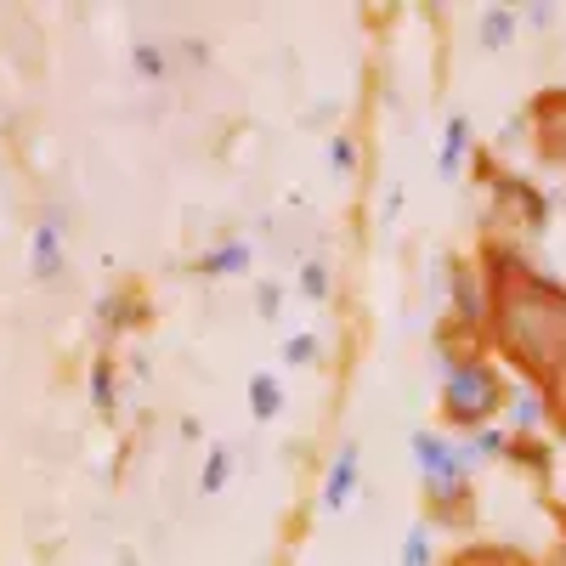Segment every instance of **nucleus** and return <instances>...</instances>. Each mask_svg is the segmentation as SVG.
<instances>
[{
  "instance_id": "nucleus-1",
  "label": "nucleus",
  "mask_w": 566,
  "mask_h": 566,
  "mask_svg": "<svg viewBox=\"0 0 566 566\" xmlns=\"http://www.w3.org/2000/svg\"><path fill=\"white\" fill-rule=\"evenodd\" d=\"M504 402V380L488 357H448V380H442V419L459 431H482Z\"/></svg>"
},
{
  "instance_id": "nucleus-2",
  "label": "nucleus",
  "mask_w": 566,
  "mask_h": 566,
  "mask_svg": "<svg viewBox=\"0 0 566 566\" xmlns=\"http://www.w3.org/2000/svg\"><path fill=\"white\" fill-rule=\"evenodd\" d=\"M408 448H413V459H419L424 504H431L437 515H453V510L470 499V464H464L459 442H442L437 431H413Z\"/></svg>"
},
{
  "instance_id": "nucleus-3",
  "label": "nucleus",
  "mask_w": 566,
  "mask_h": 566,
  "mask_svg": "<svg viewBox=\"0 0 566 566\" xmlns=\"http://www.w3.org/2000/svg\"><path fill=\"white\" fill-rule=\"evenodd\" d=\"M504 352H515L527 368H549L560 357V323H555V301L549 295H522L504 312Z\"/></svg>"
},
{
  "instance_id": "nucleus-4",
  "label": "nucleus",
  "mask_w": 566,
  "mask_h": 566,
  "mask_svg": "<svg viewBox=\"0 0 566 566\" xmlns=\"http://www.w3.org/2000/svg\"><path fill=\"white\" fill-rule=\"evenodd\" d=\"M357 482H363V448H357V442H340L335 464H328V476H323V510H328V515L346 510L352 493H357Z\"/></svg>"
},
{
  "instance_id": "nucleus-5",
  "label": "nucleus",
  "mask_w": 566,
  "mask_h": 566,
  "mask_svg": "<svg viewBox=\"0 0 566 566\" xmlns=\"http://www.w3.org/2000/svg\"><path fill=\"white\" fill-rule=\"evenodd\" d=\"M29 272H34L40 283L63 272V232H57V221H40V227H34V244H29Z\"/></svg>"
},
{
  "instance_id": "nucleus-6",
  "label": "nucleus",
  "mask_w": 566,
  "mask_h": 566,
  "mask_svg": "<svg viewBox=\"0 0 566 566\" xmlns=\"http://www.w3.org/2000/svg\"><path fill=\"white\" fill-rule=\"evenodd\" d=\"M453 317H459L464 328H476V323L488 317V290L476 283V272H470V266L453 272Z\"/></svg>"
},
{
  "instance_id": "nucleus-7",
  "label": "nucleus",
  "mask_w": 566,
  "mask_h": 566,
  "mask_svg": "<svg viewBox=\"0 0 566 566\" xmlns=\"http://www.w3.org/2000/svg\"><path fill=\"white\" fill-rule=\"evenodd\" d=\"M250 261H255V250H250L244 239H227V244H216L210 255H199V272H205V277H239V272H250Z\"/></svg>"
},
{
  "instance_id": "nucleus-8",
  "label": "nucleus",
  "mask_w": 566,
  "mask_h": 566,
  "mask_svg": "<svg viewBox=\"0 0 566 566\" xmlns=\"http://www.w3.org/2000/svg\"><path fill=\"white\" fill-rule=\"evenodd\" d=\"M464 154H470V119H464V114H453V119H448V130H442V159H437L442 181H459Z\"/></svg>"
},
{
  "instance_id": "nucleus-9",
  "label": "nucleus",
  "mask_w": 566,
  "mask_h": 566,
  "mask_svg": "<svg viewBox=\"0 0 566 566\" xmlns=\"http://www.w3.org/2000/svg\"><path fill=\"white\" fill-rule=\"evenodd\" d=\"M538 130H544V154H549V165H566V97L538 103Z\"/></svg>"
},
{
  "instance_id": "nucleus-10",
  "label": "nucleus",
  "mask_w": 566,
  "mask_h": 566,
  "mask_svg": "<svg viewBox=\"0 0 566 566\" xmlns=\"http://www.w3.org/2000/svg\"><path fill=\"white\" fill-rule=\"evenodd\" d=\"M91 408H97L103 419L119 413V368H114V357L91 363Z\"/></svg>"
},
{
  "instance_id": "nucleus-11",
  "label": "nucleus",
  "mask_w": 566,
  "mask_h": 566,
  "mask_svg": "<svg viewBox=\"0 0 566 566\" xmlns=\"http://www.w3.org/2000/svg\"><path fill=\"white\" fill-rule=\"evenodd\" d=\"M250 413H255L261 424L283 413V386L272 380V374H255V380H250Z\"/></svg>"
},
{
  "instance_id": "nucleus-12",
  "label": "nucleus",
  "mask_w": 566,
  "mask_h": 566,
  "mask_svg": "<svg viewBox=\"0 0 566 566\" xmlns=\"http://www.w3.org/2000/svg\"><path fill=\"white\" fill-rule=\"evenodd\" d=\"M97 317H103V328H108V335H125V328L136 323V301H130V290L108 295V301L97 306Z\"/></svg>"
},
{
  "instance_id": "nucleus-13",
  "label": "nucleus",
  "mask_w": 566,
  "mask_h": 566,
  "mask_svg": "<svg viewBox=\"0 0 566 566\" xmlns=\"http://www.w3.org/2000/svg\"><path fill=\"white\" fill-rule=\"evenodd\" d=\"M510 40H515V12L510 7H493L482 18V45H493V52H499V45H510Z\"/></svg>"
},
{
  "instance_id": "nucleus-14",
  "label": "nucleus",
  "mask_w": 566,
  "mask_h": 566,
  "mask_svg": "<svg viewBox=\"0 0 566 566\" xmlns=\"http://www.w3.org/2000/svg\"><path fill=\"white\" fill-rule=\"evenodd\" d=\"M402 566H431V522H413L402 538Z\"/></svg>"
},
{
  "instance_id": "nucleus-15",
  "label": "nucleus",
  "mask_w": 566,
  "mask_h": 566,
  "mask_svg": "<svg viewBox=\"0 0 566 566\" xmlns=\"http://www.w3.org/2000/svg\"><path fill=\"white\" fill-rule=\"evenodd\" d=\"M227 476H232V453H227V448H210L199 488H205V493H221V488H227Z\"/></svg>"
},
{
  "instance_id": "nucleus-16",
  "label": "nucleus",
  "mask_w": 566,
  "mask_h": 566,
  "mask_svg": "<svg viewBox=\"0 0 566 566\" xmlns=\"http://www.w3.org/2000/svg\"><path fill=\"white\" fill-rule=\"evenodd\" d=\"M130 63H136V74H148V80H159V74H165V45H154V40H136V52H130Z\"/></svg>"
},
{
  "instance_id": "nucleus-17",
  "label": "nucleus",
  "mask_w": 566,
  "mask_h": 566,
  "mask_svg": "<svg viewBox=\"0 0 566 566\" xmlns=\"http://www.w3.org/2000/svg\"><path fill=\"white\" fill-rule=\"evenodd\" d=\"M301 290H306V301H328V266L323 261H306L301 266Z\"/></svg>"
},
{
  "instance_id": "nucleus-18",
  "label": "nucleus",
  "mask_w": 566,
  "mask_h": 566,
  "mask_svg": "<svg viewBox=\"0 0 566 566\" xmlns=\"http://www.w3.org/2000/svg\"><path fill=\"white\" fill-rule=\"evenodd\" d=\"M328 165H335L340 176L357 170V142H352V136H328Z\"/></svg>"
},
{
  "instance_id": "nucleus-19",
  "label": "nucleus",
  "mask_w": 566,
  "mask_h": 566,
  "mask_svg": "<svg viewBox=\"0 0 566 566\" xmlns=\"http://www.w3.org/2000/svg\"><path fill=\"white\" fill-rule=\"evenodd\" d=\"M283 363H290V368H306V363H317V335H295L290 346H283Z\"/></svg>"
},
{
  "instance_id": "nucleus-20",
  "label": "nucleus",
  "mask_w": 566,
  "mask_h": 566,
  "mask_svg": "<svg viewBox=\"0 0 566 566\" xmlns=\"http://www.w3.org/2000/svg\"><path fill=\"white\" fill-rule=\"evenodd\" d=\"M510 459H522V464H533V470H549V453H544L533 437H515V442H510Z\"/></svg>"
},
{
  "instance_id": "nucleus-21",
  "label": "nucleus",
  "mask_w": 566,
  "mask_h": 566,
  "mask_svg": "<svg viewBox=\"0 0 566 566\" xmlns=\"http://www.w3.org/2000/svg\"><path fill=\"white\" fill-rule=\"evenodd\" d=\"M470 453H476V459H499V453H504V431L482 424V431H476V442H470Z\"/></svg>"
},
{
  "instance_id": "nucleus-22",
  "label": "nucleus",
  "mask_w": 566,
  "mask_h": 566,
  "mask_svg": "<svg viewBox=\"0 0 566 566\" xmlns=\"http://www.w3.org/2000/svg\"><path fill=\"white\" fill-rule=\"evenodd\" d=\"M255 295H261V301H255V306H261V317H272V312H277V283H261Z\"/></svg>"
}]
</instances>
